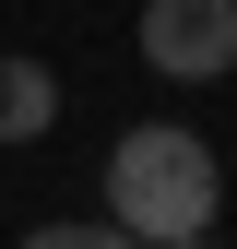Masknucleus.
<instances>
[{
    "label": "nucleus",
    "instance_id": "nucleus-1",
    "mask_svg": "<svg viewBox=\"0 0 237 249\" xmlns=\"http://www.w3.org/2000/svg\"><path fill=\"white\" fill-rule=\"evenodd\" d=\"M214 202H225V166L202 131H178V119H142V131H118L107 154V213L131 237H214Z\"/></svg>",
    "mask_w": 237,
    "mask_h": 249
},
{
    "label": "nucleus",
    "instance_id": "nucleus-2",
    "mask_svg": "<svg viewBox=\"0 0 237 249\" xmlns=\"http://www.w3.org/2000/svg\"><path fill=\"white\" fill-rule=\"evenodd\" d=\"M142 59L166 83H214L237 59V0H142Z\"/></svg>",
    "mask_w": 237,
    "mask_h": 249
},
{
    "label": "nucleus",
    "instance_id": "nucleus-3",
    "mask_svg": "<svg viewBox=\"0 0 237 249\" xmlns=\"http://www.w3.org/2000/svg\"><path fill=\"white\" fill-rule=\"evenodd\" d=\"M48 119H59L48 59H0V142H48Z\"/></svg>",
    "mask_w": 237,
    "mask_h": 249
},
{
    "label": "nucleus",
    "instance_id": "nucleus-4",
    "mask_svg": "<svg viewBox=\"0 0 237 249\" xmlns=\"http://www.w3.org/2000/svg\"><path fill=\"white\" fill-rule=\"evenodd\" d=\"M24 249H154V237H131V226H36Z\"/></svg>",
    "mask_w": 237,
    "mask_h": 249
},
{
    "label": "nucleus",
    "instance_id": "nucleus-5",
    "mask_svg": "<svg viewBox=\"0 0 237 249\" xmlns=\"http://www.w3.org/2000/svg\"><path fill=\"white\" fill-rule=\"evenodd\" d=\"M166 249H214V237H166Z\"/></svg>",
    "mask_w": 237,
    "mask_h": 249
}]
</instances>
